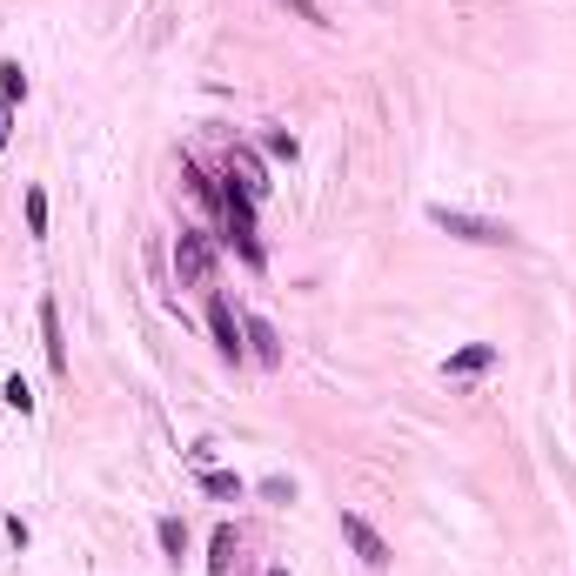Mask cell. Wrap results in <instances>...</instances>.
<instances>
[{
    "label": "cell",
    "instance_id": "1",
    "mask_svg": "<svg viewBox=\"0 0 576 576\" xmlns=\"http://www.w3.org/2000/svg\"><path fill=\"white\" fill-rule=\"evenodd\" d=\"M429 222L443 228V235H456V242H476V248H516V228L510 222H489V215H469V208H429Z\"/></svg>",
    "mask_w": 576,
    "mask_h": 576
},
{
    "label": "cell",
    "instance_id": "2",
    "mask_svg": "<svg viewBox=\"0 0 576 576\" xmlns=\"http://www.w3.org/2000/svg\"><path fill=\"white\" fill-rule=\"evenodd\" d=\"M175 275H181V288L215 282V242H208V228H181L175 235Z\"/></svg>",
    "mask_w": 576,
    "mask_h": 576
},
{
    "label": "cell",
    "instance_id": "3",
    "mask_svg": "<svg viewBox=\"0 0 576 576\" xmlns=\"http://www.w3.org/2000/svg\"><path fill=\"white\" fill-rule=\"evenodd\" d=\"M208 335H215V349H222L228 362H242V355H248L242 315H235V302H228V295H208Z\"/></svg>",
    "mask_w": 576,
    "mask_h": 576
},
{
    "label": "cell",
    "instance_id": "4",
    "mask_svg": "<svg viewBox=\"0 0 576 576\" xmlns=\"http://www.w3.org/2000/svg\"><path fill=\"white\" fill-rule=\"evenodd\" d=\"M342 543H349V550L362 556L369 570H389V543H382V536H376V523H369V516L342 510Z\"/></svg>",
    "mask_w": 576,
    "mask_h": 576
},
{
    "label": "cell",
    "instance_id": "5",
    "mask_svg": "<svg viewBox=\"0 0 576 576\" xmlns=\"http://www.w3.org/2000/svg\"><path fill=\"white\" fill-rule=\"evenodd\" d=\"M483 369H496V342H463V349L443 362L449 382H469V376H483Z\"/></svg>",
    "mask_w": 576,
    "mask_h": 576
},
{
    "label": "cell",
    "instance_id": "6",
    "mask_svg": "<svg viewBox=\"0 0 576 576\" xmlns=\"http://www.w3.org/2000/svg\"><path fill=\"white\" fill-rule=\"evenodd\" d=\"M41 342H47V369L67 376V335H61V302L41 295Z\"/></svg>",
    "mask_w": 576,
    "mask_h": 576
},
{
    "label": "cell",
    "instance_id": "7",
    "mask_svg": "<svg viewBox=\"0 0 576 576\" xmlns=\"http://www.w3.org/2000/svg\"><path fill=\"white\" fill-rule=\"evenodd\" d=\"M235 550H242V536H235V523H222V530L208 536V576H228V570H235Z\"/></svg>",
    "mask_w": 576,
    "mask_h": 576
},
{
    "label": "cell",
    "instance_id": "8",
    "mask_svg": "<svg viewBox=\"0 0 576 576\" xmlns=\"http://www.w3.org/2000/svg\"><path fill=\"white\" fill-rule=\"evenodd\" d=\"M242 335H248V355H255V362H282V342H275V329H268L262 315H248Z\"/></svg>",
    "mask_w": 576,
    "mask_h": 576
},
{
    "label": "cell",
    "instance_id": "9",
    "mask_svg": "<svg viewBox=\"0 0 576 576\" xmlns=\"http://www.w3.org/2000/svg\"><path fill=\"white\" fill-rule=\"evenodd\" d=\"M155 543H161V556H168V563H181V556H188V523H181V516H161V523H155Z\"/></svg>",
    "mask_w": 576,
    "mask_h": 576
},
{
    "label": "cell",
    "instance_id": "10",
    "mask_svg": "<svg viewBox=\"0 0 576 576\" xmlns=\"http://www.w3.org/2000/svg\"><path fill=\"white\" fill-rule=\"evenodd\" d=\"M201 489L222 496V503H242V496H248V483L235 476V469H201Z\"/></svg>",
    "mask_w": 576,
    "mask_h": 576
},
{
    "label": "cell",
    "instance_id": "11",
    "mask_svg": "<svg viewBox=\"0 0 576 576\" xmlns=\"http://www.w3.org/2000/svg\"><path fill=\"white\" fill-rule=\"evenodd\" d=\"M21 215H27V235L41 242V235H47V188H27V195H21Z\"/></svg>",
    "mask_w": 576,
    "mask_h": 576
},
{
    "label": "cell",
    "instance_id": "12",
    "mask_svg": "<svg viewBox=\"0 0 576 576\" xmlns=\"http://www.w3.org/2000/svg\"><path fill=\"white\" fill-rule=\"evenodd\" d=\"M228 242H235V255H242L248 268H268V255H262V235H255V228H228Z\"/></svg>",
    "mask_w": 576,
    "mask_h": 576
},
{
    "label": "cell",
    "instance_id": "13",
    "mask_svg": "<svg viewBox=\"0 0 576 576\" xmlns=\"http://www.w3.org/2000/svg\"><path fill=\"white\" fill-rule=\"evenodd\" d=\"M0 101H27V67L21 61H0Z\"/></svg>",
    "mask_w": 576,
    "mask_h": 576
},
{
    "label": "cell",
    "instance_id": "14",
    "mask_svg": "<svg viewBox=\"0 0 576 576\" xmlns=\"http://www.w3.org/2000/svg\"><path fill=\"white\" fill-rule=\"evenodd\" d=\"M0 402H7V409H21V416H34V389H27L21 376H7V382H0Z\"/></svg>",
    "mask_w": 576,
    "mask_h": 576
},
{
    "label": "cell",
    "instance_id": "15",
    "mask_svg": "<svg viewBox=\"0 0 576 576\" xmlns=\"http://www.w3.org/2000/svg\"><path fill=\"white\" fill-rule=\"evenodd\" d=\"M288 14H295V21H309V27H329V14H322V0H282Z\"/></svg>",
    "mask_w": 576,
    "mask_h": 576
},
{
    "label": "cell",
    "instance_id": "16",
    "mask_svg": "<svg viewBox=\"0 0 576 576\" xmlns=\"http://www.w3.org/2000/svg\"><path fill=\"white\" fill-rule=\"evenodd\" d=\"M268 155H275V161H295V155H302V141H295L288 128H275V134H268Z\"/></svg>",
    "mask_w": 576,
    "mask_h": 576
},
{
    "label": "cell",
    "instance_id": "17",
    "mask_svg": "<svg viewBox=\"0 0 576 576\" xmlns=\"http://www.w3.org/2000/svg\"><path fill=\"white\" fill-rule=\"evenodd\" d=\"M262 496H268V503H295V483H288V476H268Z\"/></svg>",
    "mask_w": 576,
    "mask_h": 576
},
{
    "label": "cell",
    "instance_id": "18",
    "mask_svg": "<svg viewBox=\"0 0 576 576\" xmlns=\"http://www.w3.org/2000/svg\"><path fill=\"white\" fill-rule=\"evenodd\" d=\"M181 456H188V463H195V469H215V443H188V449H181Z\"/></svg>",
    "mask_w": 576,
    "mask_h": 576
},
{
    "label": "cell",
    "instance_id": "19",
    "mask_svg": "<svg viewBox=\"0 0 576 576\" xmlns=\"http://www.w3.org/2000/svg\"><path fill=\"white\" fill-rule=\"evenodd\" d=\"M7 134H14V101H0V155H7Z\"/></svg>",
    "mask_w": 576,
    "mask_h": 576
},
{
    "label": "cell",
    "instance_id": "20",
    "mask_svg": "<svg viewBox=\"0 0 576 576\" xmlns=\"http://www.w3.org/2000/svg\"><path fill=\"white\" fill-rule=\"evenodd\" d=\"M268 576H288V570H282V563H275V570H268Z\"/></svg>",
    "mask_w": 576,
    "mask_h": 576
}]
</instances>
